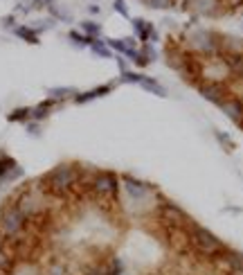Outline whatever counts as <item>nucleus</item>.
I'll use <instances>...</instances> for the list:
<instances>
[{"label":"nucleus","mask_w":243,"mask_h":275,"mask_svg":"<svg viewBox=\"0 0 243 275\" xmlns=\"http://www.w3.org/2000/svg\"><path fill=\"white\" fill-rule=\"evenodd\" d=\"M84 275H104V268H101V264H99V266H90Z\"/></svg>","instance_id":"nucleus-40"},{"label":"nucleus","mask_w":243,"mask_h":275,"mask_svg":"<svg viewBox=\"0 0 243 275\" xmlns=\"http://www.w3.org/2000/svg\"><path fill=\"white\" fill-rule=\"evenodd\" d=\"M187 237H189V248H194L200 257L207 259H219L227 251L225 241L221 237H216L212 230L198 226L196 221H191L187 226Z\"/></svg>","instance_id":"nucleus-3"},{"label":"nucleus","mask_w":243,"mask_h":275,"mask_svg":"<svg viewBox=\"0 0 243 275\" xmlns=\"http://www.w3.org/2000/svg\"><path fill=\"white\" fill-rule=\"evenodd\" d=\"M223 0H189L191 12H196L198 16L205 18H216L223 14Z\"/></svg>","instance_id":"nucleus-11"},{"label":"nucleus","mask_w":243,"mask_h":275,"mask_svg":"<svg viewBox=\"0 0 243 275\" xmlns=\"http://www.w3.org/2000/svg\"><path fill=\"white\" fill-rule=\"evenodd\" d=\"M59 102H54V100H43V102H39L36 106H32V113H29V120H34V122H43L45 117L50 115V113L54 111V106Z\"/></svg>","instance_id":"nucleus-19"},{"label":"nucleus","mask_w":243,"mask_h":275,"mask_svg":"<svg viewBox=\"0 0 243 275\" xmlns=\"http://www.w3.org/2000/svg\"><path fill=\"white\" fill-rule=\"evenodd\" d=\"M20 176H23V169H20L18 165H16V167H12V169H9V174L5 176L3 180H16V178H20Z\"/></svg>","instance_id":"nucleus-38"},{"label":"nucleus","mask_w":243,"mask_h":275,"mask_svg":"<svg viewBox=\"0 0 243 275\" xmlns=\"http://www.w3.org/2000/svg\"><path fill=\"white\" fill-rule=\"evenodd\" d=\"M101 268H104V275H124V262L120 257H108L106 264H101Z\"/></svg>","instance_id":"nucleus-24"},{"label":"nucleus","mask_w":243,"mask_h":275,"mask_svg":"<svg viewBox=\"0 0 243 275\" xmlns=\"http://www.w3.org/2000/svg\"><path fill=\"white\" fill-rule=\"evenodd\" d=\"M79 29H81V34L90 36V39H99L101 36V25L97 20H81Z\"/></svg>","instance_id":"nucleus-25"},{"label":"nucleus","mask_w":243,"mask_h":275,"mask_svg":"<svg viewBox=\"0 0 243 275\" xmlns=\"http://www.w3.org/2000/svg\"><path fill=\"white\" fill-rule=\"evenodd\" d=\"M79 178H81L79 165L77 163H61L41 178V185H43L45 194L65 196L70 190H75L77 185H79Z\"/></svg>","instance_id":"nucleus-2"},{"label":"nucleus","mask_w":243,"mask_h":275,"mask_svg":"<svg viewBox=\"0 0 243 275\" xmlns=\"http://www.w3.org/2000/svg\"><path fill=\"white\" fill-rule=\"evenodd\" d=\"M216 262H219L221 266H225L227 275H243V253H239V251L227 248Z\"/></svg>","instance_id":"nucleus-14"},{"label":"nucleus","mask_w":243,"mask_h":275,"mask_svg":"<svg viewBox=\"0 0 243 275\" xmlns=\"http://www.w3.org/2000/svg\"><path fill=\"white\" fill-rule=\"evenodd\" d=\"M140 86H142L147 93H151V95H156V97H167V95H169V93H167V88H164L162 84H160V81L153 79V77H147V75H144V79H142V84H140Z\"/></svg>","instance_id":"nucleus-22"},{"label":"nucleus","mask_w":243,"mask_h":275,"mask_svg":"<svg viewBox=\"0 0 243 275\" xmlns=\"http://www.w3.org/2000/svg\"><path fill=\"white\" fill-rule=\"evenodd\" d=\"M219 108L225 113L227 117H230L232 122L236 124V127L243 129V100H241L239 95H230Z\"/></svg>","instance_id":"nucleus-13"},{"label":"nucleus","mask_w":243,"mask_h":275,"mask_svg":"<svg viewBox=\"0 0 243 275\" xmlns=\"http://www.w3.org/2000/svg\"><path fill=\"white\" fill-rule=\"evenodd\" d=\"M43 275H70V271H68V266H65V262L54 259V262L48 264V268L43 271Z\"/></svg>","instance_id":"nucleus-28"},{"label":"nucleus","mask_w":243,"mask_h":275,"mask_svg":"<svg viewBox=\"0 0 243 275\" xmlns=\"http://www.w3.org/2000/svg\"><path fill=\"white\" fill-rule=\"evenodd\" d=\"M27 226V217L16 205V201H7L0 207V235L5 239H16Z\"/></svg>","instance_id":"nucleus-5"},{"label":"nucleus","mask_w":243,"mask_h":275,"mask_svg":"<svg viewBox=\"0 0 243 275\" xmlns=\"http://www.w3.org/2000/svg\"><path fill=\"white\" fill-rule=\"evenodd\" d=\"M117 66H120V72H126V59H124L122 54H117Z\"/></svg>","instance_id":"nucleus-42"},{"label":"nucleus","mask_w":243,"mask_h":275,"mask_svg":"<svg viewBox=\"0 0 243 275\" xmlns=\"http://www.w3.org/2000/svg\"><path fill=\"white\" fill-rule=\"evenodd\" d=\"M120 188V176L108 172V169H99L90 178V192L101 201H117Z\"/></svg>","instance_id":"nucleus-6"},{"label":"nucleus","mask_w":243,"mask_h":275,"mask_svg":"<svg viewBox=\"0 0 243 275\" xmlns=\"http://www.w3.org/2000/svg\"><path fill=\"white\" fill-rule=\"evenodd\" d=\"M12 275H41L36 268H32V266H23V268H16Z\"/></svg>","instance_id":"nucleus-39"},{"label":"nucleus","mask_w":243,"mask_h":275,"mask_svg":"<svg viewBox=\"0 0 243 275\" xmlns=\"http://www.w3.org/2000/svg\"><path fill=\"white\" fill-rule=\"evenodd\" d=\"M156 215L167 228H183L185 230L194 221V219H189V215L183 207L169 199H160V203H156Z\"/></svg>","instance_id":"nucleus-7"},{"label":"nucleus","mask_w":243,"mask_h":275,"mask_svg":"<svg viewBox=\"0 0 243 275\" xmlns=\"http://www.w3.org/2000/svg\"><path fill=\"white\" fill-rule=\"evenodd\" d=\"M216 138H219V142L223 144V147H227V149H234V142H232V138H230V136H225L223 131H216Z\"/></svg>","instance_id":"nucleus-36"},{"label":"nucleus","mask_w":243,"mask_h":275,"mask_svg":"<svg viewBox=\"0 0 243 275\" xmlns=\"http://www.w3.org/2000/svg\"><path fill=\"white\" fill-rule=\"evenodd\" d=\"M68 39L77 45V48H90V43L95 41V39H90V36H86V34L77 32V29H70V32H68Z\"/></svg>","instance_id":"nucleus-27"},{"label":"nucleus","mask_w":243,"mask_h":275,"mask_svg":"<svg viewBox=\"0 0 243 275\" xmlns=\"http://www.w3.org/2000/svg\"><path fill=\"white\" fill-rule=\"evenodd\" d=\"M221 54H243V39L232 34H221Z\"/></svg>","instance_id":"nucleus-18"},{"label":"nucleus","mask_w":243,"mask_h":275,"mask_svg":"<svg viewBox=\"0 0 243 275\" xmlns=\"http://www.w3.org/2000/svg\"><path fill=\"white\" fill-rule=\"evenodd\" d=\"M14 34H16L18 39H23L25 43H29V45H39V41H41L39 34H36L29 25H16V27H14Z\"/></svg>","instance_id":"nucleus-23"},{"label":"nucleus","mask_w":243,"mask_h":275,"mask_svg":"<svg viewBox=\"0 0 243 275\" xmlns=\"http://www.w3.org/2000/svg\"><path fill=\"white\" fill-rule=\"evenodd\" d=\"M3 23H5V27H16V18L14 16H5Z\"/></svg>","instance_id":"nucleus-41"},{"label":"nucleus","mask_w":243,"mask_h":275,"mask_svg":"<svg viewBox=\"0 0 243 275\" xmlns=\"http://www.w3.org/2000/svg\"><path fill=\"white\" fill-rule=\"evenodd\" d=\"M149 9H158V12H167V9L176 7V0H144Z\"/></svg>","instance_id":"nucleus-31"},{"label":"nucleus","mask_w":243,"mask_h":275,"mask_svg":"<svg viewBox=\"0 0 243 275\" xmlns=\"http://www.w3.org/2000/svg\"><path fill=\"white\" fill-rule=\"evenodd\" d=\"M77 88L72 86H54V88H48V97L54 102H65V100H75L77 95Z\"/></svg>","instance_id":"nucleus-21"},{"label":"nucleus","mask_w":243,"mask_h":275,"mask_svg":"<svg viewBox=\"0 0 243 275\" xmlns=\"http://www.w3.org/2000/svg\"><path fill=\"white\" fill-rule=\"evenodd\" d=\"M108 93H113V84L95 86V88H90V90H86V93H77L72 102H75V104H88V102H92V100H99V97L108 95Z\"/></svg>","instance_id":"nucleus-16"},{"label":"nucleus","mask_w":243,"mask_h":275,"mask_svg":"<svg viewBox=\"0 0 243 275\" xmlns=\"http://www.w3.org/2000/svg\"><path fill=\"white\" fill-rule=\"evenodd\" d=\"M144 75L142 72H133V70H126V72H120V81L122 84H142Z\"/></svg>","instance_id":"nucleus-32"},{"label":"nucleus","mask_w":243,"mask_h":275,"mask_svg":"<svg viewBox=\"0 0 243 275\" xmlns=\"http://www.w3.org/2000/svg\"><path fill=\"white\" fill-rule=\"evenodd\" d=\"M133 25V34L140 43H151V41H158V32H156V25L149 23L147 18H131Z\"/></svg>","instance_id":"nucleus-12"},{"label":"nucleus","mask_w":243,"mask_h":275,"mask_svg":"<svg viewBox=\"0 0 243 275\" xmlns=\"http://www.w3.org/2000/svg\"><path fill=\"white\" fill-rule=\"evenodd\" d=\"M221 61H223L227 75L243 79V54H221Z\"/></svg>","instance_id":"nucleus-17"},{"label":"nucleus","mask_w":243,"mask_h":275,"mask_svg":"<svg viewBox=\"0 0 243 275\" xmlns=\"http://www.w3.org/2000/svg\"><path fill=\"white\" fill-rule=\"evenodd\" d=\"M41 3H43V7H50V5H54L56 0H41Z\"/></svg>","instance_id":"nucleus-44"},{"label":"nucleus","mask_w":243,"mask_h":275,"mask_svg":"<svg viewBox=\"0 0 243 275\" xmlns=\"http://www.w3.org/2000/svg\"><path fill=\"white\" fill-rule=\"evenodd\" d=\"M29 113H32V108H29V106L14 108V111L7 115V120L9 122H29Z\"/></svg>","instance_id":"nucleus-29"},{"label":"nucleus","mask_w":243,"mask_h":275,"mask_svg":"<svg viewBox=\"0 0 243 275\" xmlns=\"http://www.w3.org/2000/svg\"><path fill=\"white\" fill-rule=\"evenodd\" d=\"M196 88H198L200 97H203L205 102L216 104V106H221V104H223L227 97L232 95V93H230V86H227L225 81L205 79V81H200V84H196Z\"/></svg>","instance_id":"nucleus-10"},{"label":"nucleus","mask_w":243,"mask_h":275,"mask_svg":"<svg viewBox=\"0 0 243 275\" xmlns=\"http://www.w3.org/2000/svg\"><path fill=\"white\" fill-rule=\"evenodd\" d=\"M131 59H133V64H135L137 68H147L149 64H153V61L158 59V52H156V48H153L151 43H142L131 54Z\"/></svg>","instance_id":"nucleus-15"},{"label":"nucleus","mask_w":243,"mask_h":275,"mask_svg":"<svg viewBox=\"0 0 243 275\" xmlns=\"http://www.w3.org/2000/svg\"><path fill=\"white\" fill-rule=\"evenodd\" d=\"M90 50L95 56H101V59H111L113 56V50L106 45V39H95L90 43Z\"/></svg>","instance_id":"nucleus-26"},{"label":"nucleus","mask_w":243,"mask_h":275,"mask_svg":"<svg viewBox=\"0 0 243 275\" xmlns=\"http://www.w3.org/2000/svg\"><path fill=\"white\" fill-rule=\"evenodd\" d=\"M12 167H16V160L9 158V156H3V158H0V180L9 174V169Z\"/></svg>","instance_id":"nucleus-34"},{"label":"nucleus","mask_w":243,"mask_h":275,"mask_svg":"<svg viewBox=\"0 0 243 275\" xmlns=\"http://www.w3.org/2000/svg\"><path fill=\"white\" fill-rule=\"evenodd\" d=\"M164 61L171 70H176L178 75H183V79L187 84H200L203 79V61L196 54H191L178 43H169L164 50Z\"/></svg>","instance_id":"nucleus-1"},{"label":"nucleus","mask_w":243,"mask_h":275,"mask_svg":"<svg viewBox=\"0 0 243 275\" xmlns=\"http://www.w3.org/2000/svg\"><path fill=\"white\" fill-rule=\"evenodd\" d=\"M241 27H243V25H241Z\"/></svg>","instance_id":"nucleus-46"},{"label":"nucleus","mask_w":243,"mask_h":275,"mask_svg":"<svg viewBox=\"0 0 243 275\" xmlns=\"http://www.w3.org/2000/svg\"><path fill=\"white\" fill-rule=\"evenodd\" d=\"M16 271V255L0 246V275H12Z\"/></svg>","instance_id":"nucleus-20"},{"label":"nucleus","mask_w":243,"mask_h":275,"mask_svg":"<svg viewBox=\"0 0 243 275\" xmlns=\"http://www.w3.org/2000/svg\"><path fill=\"white\" fill-rule=\"evenodd\" d=\"M88 12H90L92 16H97V14H99L101 9H99V5H97V3H90V5H88Z\"/></svg>","instance_id":"nucleus-43"},{"label":"nucleus","mask_w":243,"mask_h":275,"mask_svg":"<svg viewBox=\"0 0 243 275\" xmlns=\"http://www.w3.org/2000/svg\"><path fill=\"white\" fill-rule=\"evenodd\" d=\"M27 133H29V136H41V122L29 120L27 122Z\"/></svg>","instance_id":"nucleus-37"},{"label":"nucleus","mask_w":243,"mask_h":275,"mask_svg":"<svg viewBox=\"0 0 243 275\" xmlns=\"http://www.w3.org/2000/svg\"><path fill=\"white\" fill-rule=\"evenodd\" d=\"M183 48L198 59H214V56H221V34L214 29H191L185 36Z\"/></svg>","instance_id":"nucleus-4"},{"label":"nucleus","mask_w":243,"mask_h":275,"mask_svg":"<svg viewBox=\"0 0 243 275\" xmlns=\"http://www.w3.org/2000/svg\"><path fill=\"white\" fill-rule=\"evenodd\" d=\"M50 14H52V18H56V20H65V23H70L72 20V14L68 12V9H63V5H50Z\"/></svg>","instance_id":"nucleus-30"},{"label":"nucleus","mask_w":243,"mask_h":275,"mask_svg":"<svg viewBox=\"0 0 243 275\" xmlns=\"http://www.w3.org/2000/svg\"><path fill=\"white\" fill-rule=\"evenodd\" d=\"M3 239H5V237H3V235H0V246H3Z\"/></svg>","instance_id":"nucleus-45"},{"label":"nucleus","mask_w":243,"mask_h":275,"mask_svg":"<svg viewBox=\"0 0 243 275\" xmlns=\"http://www.w3.org/2000/svg\"><path fill=\"white\" fill-rule=\"evenodd\" d=\"M14 201H16V205L23 210V215L27 217V221L36 219L39 215H43V212H45V203H43V199H41L39 190H32V188L23 190Z\"/></svg>","instance_id":"nucleus-9"},{"label":"nucleus","mask_w":243,"mask_h":275,"mask_svg":"<svg viewBox=\"0 0 243 275\" xmlns=\"http://www.w3.org/2000/svg\"><path fill=\"white\" fill-rule=\"evenodd\" d=\"M142 3H144V0H142Z\"/></svg>","instance_id":"nucleus-47"},{"label":"nucleus","mask_w":243,"mask_h":275,"mask_svg":"<svg viewBox=\"0 0 243 275\" xmlns=\"http://www.w3.org/2000/svg\"><path fill=\"white\" fill-rule=\"evenodd\" d=\"M120 185H122L124 194H126L128 199L133 201V203H144V201L153 199V196L158 194V192H156V188H153V185L144 183V180L135 178V176H128V174L120 176Z\"/></svg>","instance_id":"nucleus-8"},{"label":"nucleus","mask_w":243,"mask_h":275,"mask_svg":"<svg viewBox=\"0 0 243 275\" xmlns=\"http://www.w3.org/2000/svg\"><path fill=\"white\" fill-rule=\"evenodd\" d=\"M29 27H32L36 34H41V32H45V29H52V27H54V18H48V20H34V23H29Z\"/></svg>","instance_id":"nucleus-33"},{"label":"nucleus","mask_w":243,"mask_h":275,"mask_svg":"<svg viewBox=\"0 0 243 275\" xmlns=\"http://www.w3.org/2000/svg\"><path fill=\"white\" fill-rule=\"evenodd\" d=\"M113 9H115V14H120L122 18L131 20V12H128V7H126L124 0H113Z\"/></svg>","instance_id":"nucleus-35"}]
</instances>
